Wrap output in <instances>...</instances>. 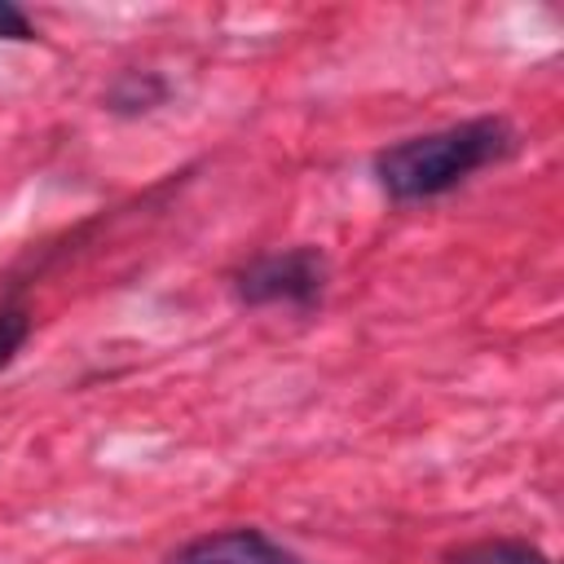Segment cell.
Wrapping results in <instances>:
<instances>
[{"mask_svg":"<svg viewBox=\"0 0 564 564\" xmlns=\"http://www.w3.org/2000/svg\"><path fill=\"white\" fill-rule=\"evenodd\" d=\"M26 339H31V308L22 300H4L0 304V370L22 352Z\"/></svg>","mask_w":564,"mask_h":564,"instance_id":"obj_6","label":"cell"},{"mask_svg":"<svg viewBox=\"0 0 564 564\" xmlns=\"http://www.w3.org/2000/svg\"><path fill=\"white\" fill-rule=\"evenodd\" d=\"M167 564H304V560L260 529H220L176 546Z\"/></svg>","mask_w":564,"mask_h":564,"instance_id":"obj_3","label":"cell"},{"mask_svg":"<svg viewBox=\"0 0 564 564\" xmlns=\"http://www.w3.org/2000/svg\"><path fill=\"white\" fill-rule=\"evenodd\" d=\"M326 278H330V264L317 247H291V251H269L247 260L234 273V291L251 308L278 304V308L308 313L313 304H322Z\"/></svg>","mask_w":564,"mask_h":564,"instance_id":"obj_2","label":"cell"},{"mask_svg":"<svg viewBox=\"0 0 564 564\" xmlns=\"http://www.w3.org/2000/svg\"><path fill=\"white\" fill-rule=\"evenodd\" d=\"M516 150H520V132L498 115H480V119H463V123H449V128H436L423 137H405V141L379 150L375 176L388 198L427 203V198L458 189L480 167L511 159Z\"/></svg>","mask_w":564,"mask_h":564,"instance_id":"obj_1","label":"cell"},{"mask_svg":"<svg viewBox=\"0 0 564 564\" xmlns=\"http://www.w3.org/2000/svg\"><path fill=\"white\" fill-rule=\"evenodd\" d=\"M0 40H35L31 18L9 0H0Z\"/></svg>","mask_w":564,"mask_h":564,"instance_id":"obj_7","label":"cell"},{"mask_svg":"<svg viewBox=\"0 0 564 564\" xmlns=\"http://www.w3.org/2000/svg\"><path fill=\"white\" fill-rule=\"evenodd\" d=\"M163 97H167V84H163L154 70H123V75L110 84L106 106H110L115 115H145V110H154Z\"/></svg>","mask_w":564,"mask_h":564,"instance_id":"obj_5","label":"cell"},{"mask_svg":"<svg viewBox=\"0 0 564 564\" xmlns=\"http://www.w3.org/2000/svg\"><path fill=\"white\" fill-rule=\"evenodd\" d=\"M445 564H551V555L520 538H485L445 555Z\"/></svg>","mask_w":564,"mask_h":564,"instance_id":"obj_4","label":"cell"}]
</instances>
